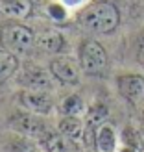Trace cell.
Wrapping results in <instances>:
<instances>
[{"mask_svg":"<svg viewBox=\"0 0 144 152\" xmlns=\"http://www.w3.org/2000/svg\"><path fill=\"white\" fill-rule=\"evenodd\" d=\"M78 22L93 34H113L120 24V11L113 2L98 0L78 13Z\"/></svg>","mask_w":144,"mask_h":152,"instance_id":"cell-1","label":"cell"},{"mask_svg":"<svg viewBox=\"0 0 144 152\" xmlns=\"http://www.w3.org/2000/svg\"><path fill=\"white\" fill-rule=\"evenodd\" d=\"M35 37L32 28L20 22H7L0 26V43L13 54H28L35 47Z\"/></svg>","mask_w":144,"mask_h":152,"instance_id":"cell-2","label":"cell"},{"mask_svg":"<svg viewBox=\"0 0 144 152\" xmlns=\"http://www.w3.org/2000/svg\"><path fill=\"white\" fill-rule=\"evenodd\" d=\"M107 63H109L107 52H105V48L98 41L87 39V41L81 43V47H80V65H81V71L85 74L100 76L107 69Z\"/></svg>","mask_w":144,"mask_h":152,"instance_id":"cell-3","label":"cell"},{"mask_svg":"<svg viewBox=\"0 0 144 152\" xmlns=\"http://www.w3.org/2000/svg\"><path fill=\"white\" fill-rule=\"evenodd\" d=\"M9 126L15 132H19L22 135H28V137H44L46 132V126H44V121L41 117H37V113L32 111H17L9 117Z\"/></svg>","mask_w":144,"mask_h":152,"instance_id":"cell-4","label":"cell"},{"mask_svg":"<svg viewBox=\"0 0 144 152\" xmlns=\"http://www.w3.org/2000/svg\"><path fill=\"white\" fill-rule=\"evenodd\" d=\"M19 102L26 111L37 113V115H48L54 108V102H52L48 91L41 89H22L19 93Z\"/></svg>","mask_w":144,"mask_h":152,"instance_id":"cell-5","label":"cell"},{"mask_svg":"<svg viewBox=\"0 0 144 152\" xmlns=\"http://www.w3.org/2000/svg\"><path fill=\"white\" fill-rule=\"evenodd\" d=\"M80 71L81 65L70 56H57L50 61V72L54 78H57L63 83H70L76 86L80 82Z\"/></svg>","mask_w":144,"mask_h":152,"instance_id":"cell-6","label":"cell"},{"mask_svg":"<svg viewBox=\"0 0 144 152\" xmlns=\"http://www.w3.org/2000/svg\"><path fill=\"white\" fill-rule=\"evenodd\" d=\"M118 93L130 104H140L144 100V76L140 74H122L117 78Z\"/></svg>","mask_w":144,"mask_h":152,"instance_id":"cell-7","label":"cell"},{"mask_svg":"<svg viewBox=\"0 0 144 152\" xmlns=\"http://www.w3.org/2000/svg\"><path fill=\"white\" fill-rule=\"evenodd\" d=\"M17 82L24 89H41L48 91L50 89V76L48 72L41 69L39 65H24L17 74Z\"/></svg>","mask_w":144,"mask_h":152,"instance_id":"cell-8","label":"cell"},{"mask_svg":"<svg viewBox=\"0 0 144 152\" xmlns=\"http://www.w3.org/2000/svg\"><path fill=\"white\" fill-rule=\"evenodd\" d=\"M33 13L32 0H0V15L11 20H24Z\"/></svg>","mask_w":144,"mask_h":152,"instance_id":"cell-9","label":"cell"},{"mask_svg":"<svg viewBox=\"0 0 144 152\" xmlns=\"http://www.w3.org/2000/svg\"><path fill=\"white\" fill-rule=\"evenodd\" d=\"M43 145L46 152H81L78 147V141L63 135L61 132L57 134H46L43 137Z\"/></svg>","mask_w":144,"mask_h":152,"instance_id":"cell-10","label":"cell"},{"mask_svg":"<svg viewBox=\"0 0 144 152\" xmlns=\"http://www.w3.org/2000/svg\"><path fill=\"white\" fill-rule=\"evenodd\" d=\"M35 47L46 54H57L65 47V37L56 30H46L35 37Z\"/></svg>","mask_w":144,"mask_h":152,"instance_id":"cell-11","label":"cell"},{"mask_svg":"<svg viewBox=\"0 0 144 152\" xmlns=\"http://www.w3.org/2000/svg\"><path fill=\"white\" fill-rule=\"evenodd\" d=\"M94 147L98 152H115L117 150V134L111 124L103 123L94 132Z\"/></svg>","mask_w":144,"mask_h":152,"instance_id":"cell-12","label":"cell"},{"mask_svg":"<svg viewBox=\"0 0 144 152\" xmlns=\"http://www.w3.org/2000/svg\"><path fill=\"white\" fill-rule=\"evenodd\" d=\"M59 132L67 137H70L74 141H83V134H85V128L87 124H83V121L80 117H74V115H65L61 121H59Z\"/></svg>","mask_w":144,"mask_h":152,"instance_id":"cell-13","label":"cell"},{"mask_svg":"<svg viewBox=\"0 0 144 152\" xmlns=\"http://www.w3.org/2000/svg\"><path fill=\"white\" fill-rule=\"evenodd\" d=\"M19 58L17 54H13V52L2 48L0 50V86H2L4 82H7L11 78V76L19 71Z\"/></svg>","mask_w":144,"mask_h":152,"instance_id":"cell-14","label":"cell"},{"mask_svg":"<svg viewBox=\"0 0 144 152\" xmlns=\"http://www.w3.org/2000/svg\"><path fill=\"white\" fill-rule=\"evenodd\" d=\"M107 115H109L107 106L102 104V102H96V104L90 106V108L87 110V113H85V124L87 126H93V128H98L100 124L105 123Z\"/></svg>","mask_w":144,"mask_h":152,"instance_id":"cell-15","label":"cell"},{"mask_svg":"<svg viewBox=\"0 0 144 152\" xmlns=\"http://www.w3.org/2000/svg\"><path fill=\"white\" fill-rule=\"evenodd\" d=\"M4 152H37V147L32 137L28 135H15L9 141L6 143V148Z\"/></svg>","mask_w":144,"mask_h":152,"instance_id":"cell-16","label":"cell"},{"mask_svg":"<svg viewBox=\"0 0 144 152\" xmlns=\"http://www.w3.org/2000/svg\"><path fill=\"white\" fill-rule=\"evenodd\" d=\"M61 111L63 115H74V117H80L83 111H85V104H83L81 96L80 95H70L65 98V102L61 106Z\"/></svg>","mask_w":144,"mask_h":152,"instance_id":"cell-17","label":"cell"},{"mask_svg":"<svg viewBox=\"0 0 144 152\" xmlns=\"http://www.w3.org/2000/svg\"><path fill=\"white\" fill-rule=\"evenodd\" d=\"M122 137H124V143H126L127 147H135V148H139V147H140V143H139V135H137V132H135L133 128L127 126L126 130H124V134H122Z\"/></svg>","mask_w":144,"mask_h":152,"instance_id":"cell-18","label":"cell"},{"mask_svg":"<svg viewBox=\"0 0 144 152\" xmlns=\"http://www.w3.org/2000/svg\"><path fill=\"white\" fill-rule=\"evenodd\" d=\"M137 61L144 65V35L139 39V45H137Z\"/></svg>","mask_w":144,"mask_h":152,"instance_id":"cell-19","label":"cell"},{"mask_svg":"<svg viewBox=\"0 0 144 152\" xmlns=\"http://www.w3.org/2000/svg\"><path fill=\"white\" fill-rule=\"evenodd\" d=\"M50 11H52V15H56L57 19H63L65 17V10L61 6H50Z\"/></svg>","mask_w":144,"mask_h":152,"instance_id":"cell-20","label":"cell"},{"mask_svg":"<svg viewBox=\"0 0 144 152\" xmlns=\"http://www.w3.org/2000/svg\"><path fill=\"white\" fill-rule=\"evenodd\" d=\"M120 152H139V148H135V147H127V145H126Z\"/></svg>","mask_w":144,"mask_h":152,"instance_id":"cell-21","label":"cell"}]
</instances>
